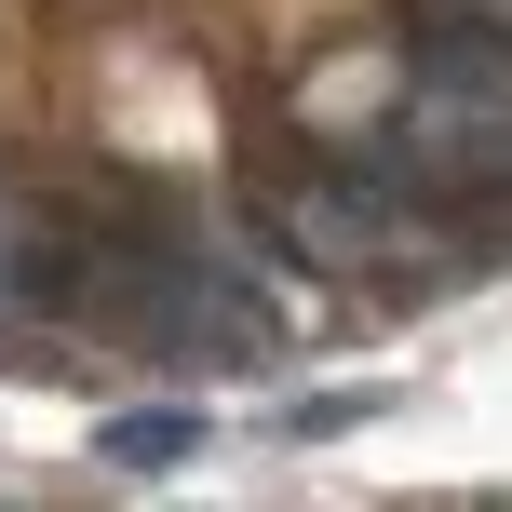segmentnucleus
<instances>
[{
	"label": "nucleus",
	"instance_id": "7ed1b4c3",
	"mask_svg": "<svg viewBox=\"0 0 512 512\" xmlns=\"http://www.w3.org/2000/svg\"><path fill=\"white\" fill-rule=\"evenodd\" d=\"M14 270H27V230H14V203H0V310H14Z\"/></svg>",
	"mask_w": 512,
	"mask_h": 512
},
{
	"label": "nucleus",
	"instance_id": "f257e3e1",
	"mask_svg": "<svg viewBox=\"0 0 512 512\" xmlns=\"http://www.w3.org/2000/svg\"><path fill=\"white\" fill-rule=\"evenodd\" d=\"M391 149L418 162V176H512V27L499 14H459L432 27V54H418V81L391 95Z\"/></svg>",
	"mask_w": 512,
	"mask_h": 512
},
{
	"label": "nucleus",
	"instance_id": "f03ea898",
	"mask_svg": "<svg viewBox=\"0 0 512 512\" xmlns=\"http://www.w3.org/2000/svg\"><path fill=\"white\" fill-rule=\"evenodd\" d=\"M189 445H203V418H122L108 459H122V472H162V459H189Z\"/></svg>",
	"mask_w": 512,
	"mask_h": 512
}]
</instances>
